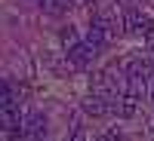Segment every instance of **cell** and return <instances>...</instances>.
I'll list each match as a JSON object with an SVG mask.
<instances>
[{
    "label": "cell",
    "instance_id": "cell-2",
    "mask_svg": "<svg viewBox=\"0 0 154 141\" xmlns=\"http://www.w3.org/2000/svg\"><path fill=\"white\" fill-rule=\"evenodd\" d=\"M114 34H117V25H114L108 16H102V19H96L93 25H89L86 40L93 43V46H105V43H111V40H114Z\"/></svg>",
    "mask_w": 154,
    "mask_h": 141
},
{
    "label": "cell",
    "instance_id": "cell-1",
    "mask_svg": "<svg viewBox=\"0 0 154 141\" xmlns=\"http://www.w3.org/2000/svg\"><path fill=\"white\" fill-rule=\"evenodd\" d=\"M123 25H126V31H130L133 37H142V40L154 43V19H148L145 12L130 9V12L123 16Z\"/></svg>",
    "mask_w": 154,
    "mask_h": 141
},
{
    "label": "cell",
    "instance_id": "cell-6",
    "mask_svg": "<svg viewBox=\"0 0 154 141\" xmlns=\"http://www.w3.org/2000/svg\"><path fill=\"white\" fill-rule=\"evenodd\" d=\"M6 110H19V95L12 92L9 83H0V113Z\"/></svg>",
    "mask_w": 154,
    "mask_h": 141
},
{
    "label": "cell",
    "instance_id": "cell-7",
    "mask_svg": "<svg viewBox=\"0 0 154 141\" xmlns=\"http://www.w3.org/2000/svg\"><path fill=\"white\" fill-rule=\"evenodd\" d=\"M74 3H77V6H89V3H93V0H74Z\"/></svg>",
    "mask_w": 154,
    "mask_h": 141
},
{
    "label": "cell",
    "instance_id": "cell-3",
    "mask_svg": "<svg viewBox=\"0 0 154 141\" xmlns=\"http://www.w3.org/2000/svg\"><path fill=\"white\" fill-rule=\"evenodd\" d=\"M46 129H49V126H46V117L40 110H28V113H25V138H28V141H43Z\"/></svg>",
    "mask_w": 154,
    "mask_h": 141
},
{
    "label": "cell",
    "instance_id": "cell-4",
    "mask_svg": "<svg viewBox=\"0 0 154 141\" xmlns=\"http://www.w3.org/2000/svg\"><path fill=\"white\" fill-rule=\"evenodd\" d=\"M99 55V46H93L89 40H83V43H74V46H68V58L74 61V65H80V68H86V65H93V58Z\"/></svg>",
    "mask_w": 154,
    "mask_h": 141
},
{
    "label": "cell",
    "instance_id": "cell-5",
    "mask_svg": "<svg viewBox=\"0 0 154 141\" xmlns=\"http://www.w3.org/2000/svg\"><path fill=\"white\" fill-rule=\"evenodd\" d=\"M83 113H89V117H105V113H111V101L105 95H99V92H89L83 98Z\"/></svg>",
    "mask_w": 154,
    "mask_h": 141
},
{
    "label": "cell",
    "instance_id": "cell-8",
    "mask_svg": "<svg viewBox=\"0 0 154 141\" xmlns=\"http://www.w3.org/2000/svg\"><path fill=\"white\" fill-rule=\"evenodd\" d=\"M96 141H108V138H96Z\"/></svg>",
    "mask_w": 154,
    "mask_h": 141
},
{
    "label": "cell",
    "instance_id": "cell-9",
    "mask_svg": "<svg viewBox=\"0 0 154 141\" xmlns=\"http://www.w3.org/2000/svg\"><path fill=\"white\" fill-rule=\"evenodd\" d=\"M126 3H136V0H126Z\"/></svg>",
    "mask_w": 154,
    "mask_h": 141
}]
</instances>
